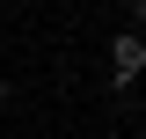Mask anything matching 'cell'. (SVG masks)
Returning <instances> with one entry per match:
<instances>
[{
  "label": "cell",
  "instance_id": "1",
  "mask_svg": "<svg viewBox=\"0 0 146 139\" xmlns=\"http://www.w3.org/2000/svg\"><path fill=\"white\" fill-rule=\"evenodd\" d=\"M139 73H146V37H139V29H117V37H110V88L131 95Z\"/></svg>",
  "mask_w": 146,
  "mask_h": 139
},
{
  "label": "cell",
  "instance_id": "2",
  "mask_svg": "<svg viewBox=\"0 0 146 139\" xmlns=\"http://www.w3.org/2000/svg\"><path fill=\"white\" fill-rule=\"evenodd\" d=\"M7 103H15V81H0V110H7Z\"/></svg>",
  "mask_w": 146,
  "mask_h": 139
},
{
  "label": "cell",
  "instance_id": "3",
  "mask_svg": "<svg viewBox=\"0 0 146 139\" xmlns=\"http://www.w3.org/2000/svg\"><path fill=\"white\" fill-rule=\"evenodd\" d=\"M131 22H139V29H146V0H139V7H131Z\"/></svg>",
  "mask_w": 146,
  "mask_h": 139
}]
</instances>
